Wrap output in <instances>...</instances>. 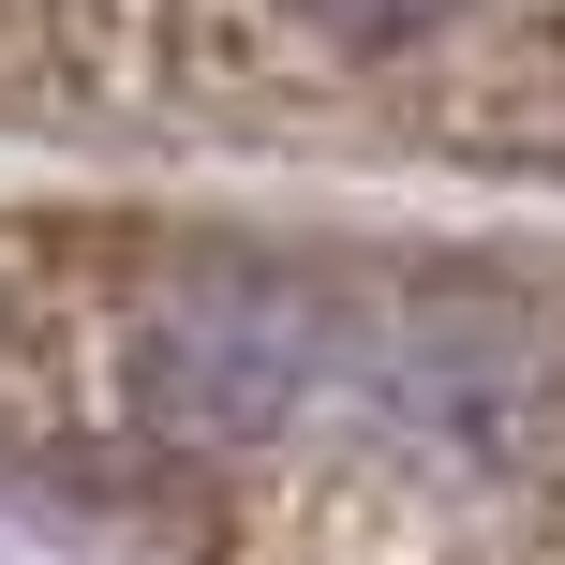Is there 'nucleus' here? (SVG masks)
I'll list each match as a JSON object with an SVG mask.
<instances>
[{"instance_id":"f257e3e1","label":"nucleus","mask_w":565,"mask_h":565,"mask_svg":"<svg viewBox=\"0 0 565 565\" xmlns=\"http://www.w3.org/2000/svg\"><path fill=\"white\" fill-rule=\"evenodd\" d=\"M328 387V282L282 268H194L135 312V402L179 447H268Z\"/></svg>"}]
</instances>
